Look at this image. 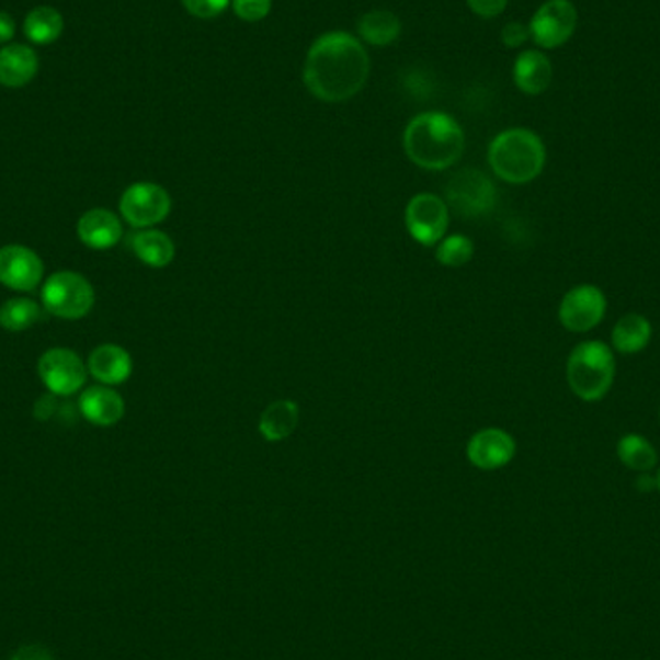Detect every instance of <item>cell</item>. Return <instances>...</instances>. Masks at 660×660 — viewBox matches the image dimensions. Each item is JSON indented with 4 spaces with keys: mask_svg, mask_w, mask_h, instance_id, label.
Returning <instances> with one entry per match:
<instances>
[{
    "mask_svg": "<svg viewBox=\"0 0 660 660\" xmlns=\"http://www.w3.org/2000/svg\"><path fill=\"white\" fill-rule=\"evenodd\" d=\"M299 408L294 400L269 403L259 418V433L266 443H281L298 429Z\"/></svg>",
    "mask_w": 660,
    "mask_h": 660,
    "instance_id": "obj_19",
    "label": "cell"
},
{
    "mask_svg": "<svg viewBox=\"0 0 660 660\" xmlns=\"http://www.w3.org/2000/svg\"><path fill=\"white\" fill-rule=\"evenodd\" d=\"M606 314V296L595 284H580L564 294L558 319L562 327L576 334H583L601 325Z\"/></svg>",
    "mask_w": 660,
    "mask_h": 660,
    "instance_id": "obj_10",
    "label": "cell"
},
{
    "mask_svg": "<svg viewBox=\"0 0 660 660\" xmlns=\"http://www.w3.org/2000/svg\"><path fill=\"white\" fill-rule=\"evenodd\" d=\"M639 485V491H652L657 489V477H649V474H641V477L637 479Z\"/></svg>",
    "mask_w": 660,
    "mask_h": 660,
    "instance_id": "obj_34",
    "label": "cell"
},
{
    "mask_svg": "<svg viewBox=\"0 0 660 660\" xmlns=\"http://www.w3.org/2000/svg\"><path fill=\"white\" fill-rule=\"evenodd\" d=\"M80 411L89 423L98 428H113L124 418L126 403L113 388L89 387L80 396Z\"/></svg>",
    "mask_w": 660,
    "mask_h": 660,
    "instance_id": "obj_14",
    "label": "cell"
},
{
    "mask_svg": "<svg viewBox=\"0 0 660 660\" xmlns=\"http://www.w3.org/2000/svg\"><path fill=\"white\" fill-rule=\"evenodd\" d=\"M357 33L373 47H388L400 37L402 22L388 10H371L357 20Z\"/></svg>",
    "mask_w": 660,
    "mask_h": 660,
    "instance_id": "obj_22",
    "label": "cell"
},
{
    "mask_svg": "<svg viewBox=\"0 0 660 660\" xmlns=\"http://www.w3.org/2000/svg\"><path fill=\"white\" fill-rule=\"evenodd\" d=\"M65 32V18L53 7H37L24 20V33L35 45H50Z\"/></svg>",
    "mask_w": 660,
    "mask_h": 660,
    "instance_id": "obj_23",
    "label": "cell"
},
{
    "mask_svg": "<svg viewBox=\"0 0 660 660\" xmlns=\"http://www.w3.org/2000/svg\"><path fill=\"white\" fill-rule=\"evenodd\" d=\"M132 250L141 263L153 266V269L170 265L177 255V248L170 240L169 234L151 230V228H146L132 236Z\"/></svg>",
    "mask_w": 660,
    "mask_h": 660,
    "instance_id": "obj_21",
    "label": "cell"
},
{
    "mask_svg": "<svg viewBox=\"0 0 660 660\" xmlns=\"http://www.w3.org/2000/svg\"><path fill=\"white\" fill-rule=\"evenodd\" d=\"M616 456L624 466L637 471V474H649L659 464V454L644 435L628 433L622 436L616 444Z\"/></svg>",
    "mask_w": 660,
    "mask_h": 660,
    "instance_id": "obj_24",
    "label": "cell"
},
{
    "mask_svg": "<svg viewBox=\"0 0 660 660\" xmlns=\"http://www.w3.org/2000/svg\"><path fill=\"white\" fill-rule=\"evenodd\" d=\"M446 205L464 218L489 215L497 205V187L481 170L464 169L446 184Z\"/></svg>",
    "mask_w": 660,
    "mask_h": 660,
    "instance_id": "obj_6",
    "label": "cell"
},
{
    "mask_svg": "<svg viewBox=\"0 0 660 660\" xmlns=\"http://www.w3.org/2000/svg\"><path fill=\"white\" fill-rule=\"evenodd\" d=\"M500 39H502V43L507 45L508 49L522 47L525 41L532 39L530 25L520 24V22H510V24H507L504 27H502Z\"/></svg>",
    "mask_w": 660,
    "mask_h": 660,
    "instance_id": "obj_29",
    "label": "cell"
},
{
    "mask_svg": "<svg viewBox=\"0 0 660 660\" xmlns=\"http://www.w3.org/2000/svg\"><path fill=\"white\" fill-rule=\"evenodd\" d=\"M652 337L651 322L639 314H628L612 329V350L618 354L631 355L644 352Z\"/></svg>",
    "mask_w": 660,
    "mask_h": 660,
    "instance_id": "obj_20",
    "label": "cell"
},
{
    "mask_svg": "<svg viewBox=\"0 0 660 660\" xmlns=\"http://www.w3.org/2000/svg\"><path fill=\"white\" fill-rule=\"evenodd\" d=\"M474 242L464 234H452L436 243L435 258L444 266H464L474 259Z\"/></svg>",
    "mask_w": 660,
    "mask_h": 660,
    "instance_id": "obj_26",
    "label": "cell"
},
{
    "mask_svg": "<svg viewBox=\"0 0 660 660\" xmlns=\"http://www.w3.org/2000/svg\"><path fill=\"white\" fill-rule=\"evenodd\" d=\"M467 459L483 471H494L508 466L515 456L514 436L502 429L489 428L479 431L467 443Z\"/></svg>",
    "mask_w": 660,
    "mask_h": 660,
    "instance_id": "obj_13",
    "label": "cell"
},
{
    "mask_svg": "<svg viewBox=\"0 0 660 660\" xmlns=\"http://www.w3.org/2000/svg\"><path fill=\"white\" fill-rule=\"evenodd\" d=\"M547 162V149L535 132L510 128L500 132L489 146L492 172L508 184H527L540 177Z\"/></svg>",
    "mask_w": 660,
    "mask_h": 660,
    "instance_id": "obj_3",
    "label": "cell"
},
{
    "mask_svg": "<svg viewBox=\"0 0 660 660\" xmlns=\"http://www.w3.org/2000/svg\"><path fill=\"white\" fill-rule=\"evenodd\" d=\"M230 4H232L236 16L243 22H259L269 16L273 0H232Z\"/></svg>",
    "mask_w": 660,
    "mask_h": 660,
    "instance_id": "obj_27",
    "label": "cell"
},
{
    "mask_svg": "<svg viewBox=\"0 0 660 660\" xmlns=\"http://www.w3.org/2000/svg\"><path fill=\"white\" fill-rule=\"evenodd\" d=\"M41 298L50 315L76 321L91 311L95 304V291L86 276L72 271H60L50 274L45 281Z\"/></svg>",
    "mask_w": 660,
    "mask_h": 660,
    "instance_id": "obj_5",
    "label": "cell"
},
{
    "mask_svg": "<svg viewBox=\"0 0 660 660\" xmlns=\"http://www.w3.org/2000/svg\"><path fill=\"white\" fill-rule=\"evenodd\" d=\"M172 200L162 185L137 182L129 185L121 197L122 217L134 228H151L169 217Z\"/></svg>",
    "mask_w": 660,
    "mask_h": 660,
    "instance_id": "obj_9",
    "label": "cell"
},
{
    "mask_svg": "<svg viewBox=\"0 0 660 660\" xmlns=\"http://www.w3.org/2000/svg\"><path fill=\"white\" fill-rule=\"evenodd\" d=\"M43 281V261L25 246L0 248V284L10 291L30 292Z\"/></svg>",
    "mask_w": 660,
    "mask_h": 660,
    "instance_id": "obj_12",
    "label": "cell"
},
{
    "mask_svg": "<svg viewBox=\"0 0 660 660\" xmlns=\"http://www.w3.org/2000/svg\"><path fill=\"white\" fill-rule=\"evenodd\" d=\"M132 357L128 352L116 344H101L89 355L88 371L93 379L103 383L105 387L122 385L132 375Z\"/></svg>",
    "mask_w": 660,
    "mask_h": 660,
    "instance_id": "obj_15",
    "label": "cell"
},
{
    "mask_svg": "<svg viewBox=\"0 0 660 660\" xmlns=\"http://www.w3.org/2000/svg\"><path fill=\"white\" fill-rule=\"evenodd\" d=\"M39 319L41 307L33 299H9L0 307V327L9 332H24Z\"/></svg>",
    "mask_w": 660,
    "mask_h": 660,
    "instance_id": "obj_25",
    "label": "cell"
},
{
    "mask_svg": "<svg viewBox=\"0 0 660 660\" xmlns=\"http://www.w3.org/2000/svg\"><path fill=\"white\" fill-rule=\"evenodd\" d=\"M16 33V22L14 18L10 16L9 12L0 10V45L9 43Z\"/></svg>",
    "mask_w": 660,
    "mask_h": 660,
    "instance_id": "obj_32",
    "label": "cell"
},
{
    "mask_svg": "<svg viewBox=\"0 0 660 660\" xmlns=\"http://www.w3.org/2000/svg\"><path fill=\"white\" fill-rule=\"evenodd\" d=\"M451 223V209L443 197L418 194L406 207V228L416 242L433 248L441 242Z\"/></svg>",
    "mask_w": 660,
    "mask_h": 660,
    "instance_id": "obj_8",
    "label": "cell"
},
{
    "mask_svg": "<svg viewBox=\"0 0 660 660\" xmlns=\"http://www.w3.org/2000/svg\"><path fill=\"white\" fill-rule=\"evenodd\" d=\"M12 660H55L53 659V655L50 651H47L45 647H41V645H25V647H20L16 652H14V657Z\"/></svg>",
    "mask_w": 660,
    "mask_h": 660,
    "instance_id": "obj_31",
    "label": "cell"
},
{
    "mask_svg": "<svg viewBox=\"0 0 660 660\" xmlns=\"http://www.w3.org/2000/svg\"><path fill=\"white\" fill-rule=\"evenodd\" d=\"M464 149L466 134L451 114H418L403 129V151L419 169H451L462 159Z\"/></svg>",
    "mask_w": 660,
    "mask_h": 660,
    "instance_id": "obj_2",
    "label": "cell"
},
{
    "mask_svg": "<svg viewBox=\"0 0 660 660\" xmlns=\"http://www.w3.org/2000/svg\"><path fill=\"white\" fill-rule=\"evenodd\" d=\"M39 377L50 395L70 396L86 385L88 367L72 350L53 348L41 355Z\"/></svg>",
    "mask_w": 660,
    "mask_h": 660,
    "instance_id": "obj_11",
    "label": "cell"
},
{
    "mask_svg": "<svg viewBox=\"0 0 660 660\" xmlns=\"http://www.w3.org/2000/svg\"><path fill=\"white\" fill-rule=\"evenodd\" d=\"M232 0H182L184 9L195 18H202V20H213V18L220 16L228 7H230Z\"/></svg>",
    "mask_w": 660,
    "mask_h": 660,
    "instance_id": "obj_28",
    "label": "cell"
},
{
    "mask_svg": "<svg viewBox=\"0 0 660 660\" xmlns=\"http://www.w3.org/2000/svg\"><path fill=\"white\" fill-rule=\"evenodd\" d=\"M657 489H659V492H660V469H659V474H657Z\"/></svg>",
    "mask_w": 660,
    "mask_h": 660,
    "instance_id": "obj_35",
    "label": "cell"
},
{
    "mask_svg": "<svg viewBox=\"0 0 660 660\" xmlns=\"http://www.w3.org/2000/svg\"><path fill=\"white\" fill-rule=\"evenodd\" d=\"M121 218L106 209H91L78 223V236L91 250H111L122 240Z\"/></svg>",
    "mask_w": 660,
    "mask_h": 660,
    "instance_id": "obj_16",
    "label": "cell"
},
{
    "mask_svg": "<svg viewBox=\"0 0 660 660\" xmlns=\"http://www.w3.org/2000/svg\"><path fill=\"white\" fill-rule=\"evenodd\" d=\"M371 62L362 41L352 33H322L307 50L304 81L325 103H342L362 91Z\"/></svg>",
    "mask_w": 660,
    "mask_h": 660,
    "instance_id": "obj_1",
    "label": "cell"
},
{
    "mask_svg": "<svg viewBox=\"0 0 660 660\" xmlns=\"http://www.w3.org/2000/svg\"><path fill=\"white\" fill-rule=\"evenodd\" d=\"M616 375L614 350L601 340H585L573 348L566 363V379L583 402H599L611 392Z\"/></svg>",
    "mask_w": 660,
    "mask_h": 660,
    "instance_id": "obj_4",
    "label": "cell"
},
{
    "mask_svg": "<svg viewBox=\"0 0 660 660\" xmlns=\"http://www.w3.org/2000/svg\"><path fill=\"white\" fill-rule=\"evenodd\" d=\"M466 2L467 7L481 18L500 16L508 7V0H466Z\"/></svg>",
    "mask_w": 660,
    "mask_h": 660,
    "instance_id": "obj_30",
    "label": "cell"
},
{
    "mask_svg": "<svg viewBox=\"0 0 660 660\" xmlns=\"http://www.w3.org/2000/svg\"><path fill=\"white\" fill-rule=\"evenodd\" d=\"M53 408H55V402H53V396H43L37 406H35V416L41 421H45V419L50 418V413H53Z\"/></svg>",
    "mask_w": 660,
    "mask_h": 660,
    "instance_id": "obj_33",
    "label": "cell"
},
{
    "mask_svg": "<svg viewBox=\"0 0 660 660\" xmlns=\"http://www.w3.org/2000/svg\"><path fill=\"white\" fill-rule=\"evenodd\" d=\"M578 27V9L572 0L543 2L530 22V33L540 49H558L572 39Z\"/></svg>",
    "mask_w": 660,
    "mask_h": 660,
    "instance_id": "obj_7",
    "label": "cell"
},
{
    "mask_svg": "<svg viewBox=\"0 0 660 660\" xmlns=\"http://www.w3.org/2000/svg\"><path fill=\"white\" fill-rule=\"evenodd\" d=\"M514 83L525 95H540L553 83V65L540 50H524L514 62Z\"/></svg>",
    "mask_w": 660,
    "mask_h": 660,
    "instance_id": "obj_18",
    "label": "cell"
},
{
    "mask_svg": "<svg viewBox=\"0 0 660 660\" xmlns=\"http://www.w3.org/2000/svg\"><path fill=\"white\" fill-rule=\"evenodd\" d=\"M39 72V57L27 45H4L0 49V86L24 88Z\"/></svg>",
    "mask_w": 660,
    "mask_h": 660,
    "instance_id": "obj_17",
    "label": "cell"
}]
</instances>
